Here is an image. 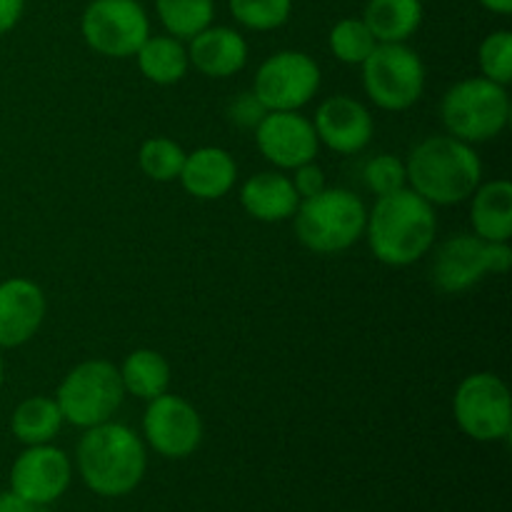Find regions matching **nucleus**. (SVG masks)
Masks as SVG:
<instances>
[{
	"mask_svg": "<svg viewBox=\"0 0 512 512\" xmlns=\"http://www.w3.org/2000/svg\"><path fill=\"white\" fill-rule=\"evenodd\" d=\"M320 88V68L308 53L280 50L255 73L253 93L265 110H300Z\"/></svg>",
	"mask_w": 512,
	"mask_h": 512,
	"instance_id": "9b49d317",
	"label": "nucleus"
},
{
	"mask_svg": "<svg viewBox=\"0 0 512 512\" xmlns=\"http://www.w3.org/2000/svg\"><path fill=\"white\" fill-rule=\"evenodd\" d=\"M363 23L378 43H405L423 23L420 0H368Z\"/></svg>",
	"mask_w": 512,
	"mask_h": 512,
	"instance_id": "412c9836",
	"label": "nucleus"
},
{
	"mask_svg": "<svg viewBox=\"0 0 512 512\" xmlns=\"http://www.w3.org/2000/svg\"><path fill=\"white\" fill-rule=\"evenodd\" d=\"M143 433L155 453L180 460L193 455L203 443V420L188 400L163 393L145 408Z\"/></svg>",
	"mask_w": 512,
	"mask_h": 512,
	"instance_id": "f8f14e48",
	"label": "nucleus"
},
{
	"mask_svg": "<svg viewBox=\"0 0 512 512\" xmlns=\"http://www.w3.org/2000/svg\"><path fill=\"white\" fill-rule=\"evenodd\" d=\"M375 45H378V40L373 38L363 18H345L330 30V50L340 63L363 65Z\"/></svg>",
	"mask_w": 512,
	"mask_h": 512,
	"instance_id": "bb28decb",
	"label": "nucleus"
},
{
	"mask_svg": "<svg viewBox=\"0 0 512 512\" xmlns=\"http://www.w3.org/2000/svg\"><path fill=\"white\" fill-rule=\"evenodd\" d=\"M483 8H488L490 13H498V15H508L512 13V0H480Z\"/></svg>",
	"mask_w": 512,
	"mask_h": 512,
	"instance_id": "f704fd0d",
	"label": "nucleus"
},
{
	"mask_svg": "<svg viewBox=\"0 0 512 512\" xmlns=\"http://www.w3.org/2000/svg\"><path fill=\"white\" fill-rule=\"evenodd\" d=\"M88 48L108 58H130L150 35V20L138 0H90L80 18Z\"/></svg>",
	"mask_w": 512,
	"mask_h": 512,
	"instance_id": "9d476101",
	"label": "nucleus"
},
{
	"mask_svg": "<svg viewBox=\"0 0 512 512\" xmlns=\"http://www.w3.org/2000/svg\"><path fill=\"white\" fill-rule=\"evenodd\" d=\"M480 70L483 78L498 85H508L512 80V33L510 30H495L480 43Z\"/></svg>",
	"mask_w": 512,
	"mask_h": 512,
	"instance_id": "c85d7f7f",
	"label": "nucleus"
},
{
	"mask_svg": "<svg viewBox=\"0 0 512 512\" xmlns=\"http://www.w3.org/2000/svg\"><path fill=\"white\" fill-rule=\"evenodd\" d=\"M25 10V0H0V35L10 33L20 23Z\"/></svg>",
	"mask_w": 512,
	"mask_h": 512,
	"instance_id": "473e14b6",
	"label": "nucleus"
},
{
	"mask_svg": "<svg viewBox=\"0 0 512 512\" xmlns=\"http://www.w3.org/2000/svg\"><path fill=\"white\" fill-rule=\"evenodd\" d=\"M160 23L168 35L178 40H190L213 25L215 3L213 0H155Z\"/></svg>",
	"mask_w": 512,
	"mask_h": 512,
	"instance_id": "393cba45",
	"label": "nucleus"
},
{
	"mask_svg": "<svg viewBox=\"0 0 512 512\" xmlns=\"http://www.w3.org/2000/svg\"><path fill=\"white\" fill-rule=\"evenodd\" d=\"M185 150L170 138H148L140 145L138 163L140 170L155 183H170L180 178L185 163Z\"/></svg>",
	"mask_w": 512,
	"mask_h": 512,
	"instance_id": "a878e982",
	"label": "nucleus"
},
{
	"mask_svg": "<svg viewBox=\"0 0 512 512\" xmlns=\"http://www.w3.org/2000/svg\"><path fill=\"white\" fill-rule=\"evenodd\" d=\"M265 105L255 98V93H243L240 98H235V103L230 105V118L235 120L243 128H255L260 120L265 118Z\"/></svg>",
	"mask_w": 512,
	"mask_h": 512,
	"instance_id": "2f4dec72",
	"label": "nucleus"
},
{
	"mask_svg": "<svg viewBox=\"0 0 512 512\" xmlns=\"http://www.w3.org/2000/svg\"><path fill=\"white\" fill-rule=\"evenodd\" d=\"M458 428L478 443L505 440L512 430L510 390L498 375L475 373L458 385L453 398Z\"/></svg>",
	"mask_w": 512,
	"mask_h": 512,
	"instance_id": "6e6552de",
	"label": "nucleus"
},
{
	"mask_svg": "<svg viewBox=\"0 0 512 512\" xmlns=\"http://www.w3.org/2000/svg\"><path fill=\"white\" fill-rule=\"evenodd\" d=\"M63 413H60L55 398L33 395L15 408L10 418V430L23 445H45L63 428Z\"/></svg>",
	"mask_w": 512,
	"mask_h": 512,
	"instance_id": "b1692460",
	"label": "nucleus"
},
{
	"mask_svg": "<svg viewBox=\"0 0 512 512\" xmlns=\"http://www.w3.org/2000/svg\"><path fill=\"white\" fill-rule=\"evenodd\" d=\"M512 250L508 243H488L478 235H458L440 245L433 260L435 288L458 295L478 285L488 273H508Z\"/></svg>",
	"mask_w": 512,
	"mask_h": 512,
	"instance_id": "1a4fd4ad",
	"label": "nucleus"
},
{
	"mask_svg": "<svg viewBox=\"0 0 512 512\" xmlns=\"http://www.w3.org/2000/svg\"><path fill=\"white\" fill-rule=\"evenodd\" d=\"M475 235L488 243H510L512 238V185L508 180H493L473 193L470 205Z\"/></svg>",
	"mask_w": 512,
	"mask_h": 512,
	"instance_id": "aec40b11",
	"label": "nucleus"
},
{
	"mask_svg": "<svg viewBox=\"0 0 512 512\" xmlns=\"http://www.w3.org/2000/svg\"><path fill=\"white\" fill-rule=\"evenodd\" d=\"M435 230L438 220L433 205L410 188L380 195L365 223L373 255L393 268H403L423 258L433 248Z\"/></svg>",
	"mask_w": 512,
	"mask_h": 512,
	"instance_id": "f257e3e1",
	"label": "nucleus"
},
{
	"mask_svg": "<svg viewBox=\"0 0 512 512\" xmlns=\"http://www.w3.org/2000/svg\"><path fill=\"white\" fill-rule=\"evenodd\" d=\"M313 128L320 143L328 145L330 150L353 155L360 153L373 140L375 125L373 115L363 103L348 98V95H333L325 103H320Z\"/></svg>",
	"mask_w": 512,
	"mask_h": 512,
	"instance_id": "2eb2a0df",
	"label": "nucleus"
},
{
	"mask_svg": "<svg viewBox=\"0 0 512 512\" xmlns=\"http://www.w3.org/2000/svg\"><path fill=\"white\" fill-rule=\"evenodd\" d=\"M0 512H43L40 505L28 503L15 493H0Z\"/></svg>",
	"mask_w": 512,
	"mask_h": 512,
	"instance_id": "72a5a7b5",
	"label": "nucleus"
},
{
	"mask_svg": "<svg viewBox=\"0 0 512 512\" xmlns=\"http://www.w3.org/2000/svg\"><path fill=\"white\" fill-rule=\"evenodd\" d=\"M178 180L193 198L218 200L233 190L238 180V165L228 150L205 145L185 155Z\"/></svg>",
	"mask_w": 512,
	"mask_h": 512,
	"instance_id": "a211bd4d",
	"label": "nucleus"
},
{
	"mask_svg": "<svg viewBox=\"0 0 512 512\" xmlns=\"http://www.w3.org/2000/svg\"><path fill=\"white\" fill-rule=\"evenodd\" d=\"M363 88L383 110H408L425 90V65L405 43H378L363 63Z\"/></svg>",
	"mask_w": 512,
	"mask_h": 512,
	"instance_id": "0eeeda50",
	"label": "nucleus"
},
{
	"mask_svg": "<svg viewBox=\"0 0 512 512\" xmlns=\"http://www.w3.org/2000/svg\"><path fill=\"white\" fill-rule=\"evenodd\" d=\"M45 318V295L28 278L0 283V348L28 343Z\"/></svg>",
	"mask_w": 512,
	"mask_h": 512,
	"instance_id": "dca6fc26",
	"label": "nucleus"
},
{
	"mask_svg": "<svg viewBox=\"0 0 512 512\" xmlns=\"http://www.w3.org/2000/svg\"><path fill=\"white\" fill-rule=\"evenodd\" d=\"M135 58H138L140 73L155 85L178 83L190 68L188 50L173 35H148Z\"/></svg>",
	"mask_w": 512,
	"mask_h": 512,
	"instance_id": "4be33fe9",
	"label": "nucleus"
},
{
	"mask_svg": "<svg viewBox=\"0 0 512 512\" xmlns=\"http://www.w3.org/2000/svg\"><path fill=\"white\" fill-rule=\"evenodd\" d=\"M255 143L265 160L283 170L313 163L320 148L313 120L300 115L298 110H268L255 125Z\"/></svg>",
	"mask_w": 512,
	"mask_h": 512,
	"instance_id": "4468645a",
	"label": "nucleus"
},
{
	"mask_svg": "<svg viewBox=\"0 0 512 512\" xmlns=\"http://www.w3.org/2000/svg\"><path fill=\"white\" fill-rule=\"evenodd\" d=\"M240 203L250 218L260 223H283L293 218L300 205V195L295 193L293 180L283 173H258L245 180L240 190Z\"/></svg>",
	"mask_w": 512,
	"mask_h": 512,
	"instance_id": "6ab92c4d",
	"label": "nucleus"
},
{
	"mask_svg": "<svg viewBox=\"0 0 512 512\" xmlns=\"http://www.w3.org/2000/svg\"><path fill=\"white\" fill-rule=\"evenodd\" d=\"M290 180H293V188H295V193L300 195V200L313 198V195L323 193V190L328 188V185H325L323 168H320V165H315V160L313 163L298 165V168H295V175Z\"/></svg>",
	"mask_w": 512,
	"mask_h": 512,
	"instance_id": "7c9ffc66",
	"label": "nucleus"
},
{
	"mask_svg": "<svg viewBox=\"0 0 512 512\" xmlns=\"http://www.w3.org/2000/svg\"><path fill=\"white\" fill-rule=\"evenodd\" d=\"M410 190L430 205H455L468 200L483 178V163L473 145L453 135H433L413 148L408 163Z\"/></svg>",
	"mask_w": 512,
	"mask_h": 512,
	"instance_id": "7ed1b4c3",
	"label": "nucleus"
},
{
	"mask_svg": "<svg viewBox=\"0 0 512 512\" xmlns=\"http://www.w3.org/2000/svg\"><path fill=\"white\" fill-rule=\"evenodd\" d=\"M120 370L125 393L135 395L140 400H155L158 395L168 393L170 388V365L158 350L140 348L125 358Z\"/></svg>",
	"mask_w": 512,
	"mask_h": 512,
	"instance_id": "5701e85b",
	"label": "nucleus"
},
{
	"mask_svg": "<svg viewBox=\"0 0 512 512\" xmlns=\"http://www.w3.org/2000/svg\"><path fill=\"white\" fill-rule=\"evenodd\" d=\"M363 178L368 190L375 195H390L395 190L408 188V173H405V163L395 155H378L370 160L363 170Z\"/></svg>",
	"mask_w": 512,
	"mask_h": 512,
	"instance_id": "c756f323",
	"label": "nucleus"
},
{
	"mask_svg": "<svg viewBox=\"0 0 512 512\" xmlns=\"http://www.w3.org/2000/svg\"><path fill=\"white\" fill-rule=\"evenodd\" d=\"M3 380H5V365H3V358H0V388H3Z\"/></svg>",
	"mask_w": 512,
	"mask_h": 512,
	"instance_id": "c9c22d12",
	"label": "nucleus"
},
{
	"mask_svg": "<svg viewBox=\"0 0 512 512\" xmlns=\"http://www.w3.org/2000/svg\"><path fill=\"white\" fill-rule=\"evenodd\" d=\"M295 235L313 253H343L365 235L368 210L355 193L325 188L313 198L300 200L293 215Z\"/></svg>",
	"mask_w": 512,
	"mask_h": 512,
	"instance_id": "20e7f679",
	"label": "nucleus"
},
{
	"mask_svg": "<svg viewBox=\"0 0 512 512\" xmlns=\"http://www.w3.org/2000/svg\"><path fill=\"white\" fill-rule=\"evenodd\" d=\"M73 480V465L60 448L45 445H28L15 458L10 470V493L28 500L33 505H50L65 495Z\"/></svg>",
	"mask_w": 512,
	"mask_h": 512,
	"instance_id": "ddd939ff",
	"label": "nucleus"
},
{
	"mask_svg": "<svg viewBox=\"0 0 512 512\" xmlns=\"http://www.w3.org/2000/svg\"><path fill=\"white\" fill-rule=\"evenodd\" d=\"M125 388L120 370L108 360H88L70 370L55 393L63 420L75 428H95L118 413Z\"/></svg>",
	"mask_w": 512,
	"mask_h": 512,
	"instance_id": "423d86ee",
	"label": "nucleus"
},
{
	"mask_svg": "<svg viewBox=\"0 0 512 512\" xmlns=\"http://www.w3.org/2000/svg\"><path fill=\"white\" fill-rule=\"evenodd\" d=\"M85 488L100 498H123L145 478L148 453L128 425L103 423L85 430L75 453Z\"/></svg>",
	"mask_w": 512,
	"mask_h": 512,
	"instance_id": "f03ea898",
	"label": "nucleus"
},
{
	"mask_svg": "<svg viewBox=\"0 0 512 512\" xmlns=\"http://www.w3.org/2000/svg\"><path fill=\"white\" fill-rule=\"evenodd\" d=\"M440 115L453 138L470 145L485 143V140L498 138L508 125V90L488 78L460 80L443 95Z\"/></svg>",
	"mask_w": 512,
	"mask_h": 512,
	"instance_id": "39448f33",
	"label": "nucleus"
},
{
	"mask_svg": "<svg viewBox=\"0 0 512 512\" xmlns=\"http://www.w3.org/2000/svg\"><path fill=\"white\" fill-rule=\"evenodd\" d=\"M230 13L250 30H275L288 23L293 0H230Z\"/></svg>",
	"mask_w": 512,
	"mask_h": 512,
	"instance_id": "cd10ccee",
	"label": "nucleus"
},
{
	"mask_svg": "<svg viewBox=\"0 0 512 512\" xmlns=\"http://www.w3.org/2000/svg\"><path fill=\"white\" fill-rule=\"evenodd\" d=\"M188 60L208 78H230L248 63V43L238 30L208 25L190 38Z\"/></svg>",
	"mask_w": 512,
	"mask_h": 512,
	"instance_id": "f3484780",
	"label": "nucleus"
}]
</instances>
